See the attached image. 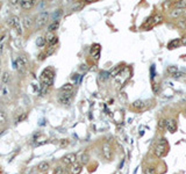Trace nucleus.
<instances>
[{
    "label": "nucleus",
    "mask_w": 186,
    "mask_h": 174,
    "mask_svg": "<svg viewBox=\"0 0 186 174\" xmlns=\"http://www.w3.org/2000/svg\"><path fill=\"white\" fill-rule=\"evenodd\" d=\"M50 168V164L48 163V161H41L40 164H38V166H37V170L40 171V172H45V171H48Z\"/></svg>",
    "instance_id": "f3484780"
},
{
    "label": "nucleus",
    "mask_w": 186,
    "mask_h": 174,
    "mask_svg": "<svg viewBox=\"0 0 186 174\" xmlns=\"http://www.w3.org/2000/svg\"><path fill=\"white\" fill-rule=\"evenodd\" d=\"M7 122V114L3 110H0V123H6Z\"/></svg>",
    "instance_id": "c85d7f7f"
},
{
    "label": "nucleus",
    "mask_w": 186,
    "mask_h": 174,
    "mask_svg": "<svg viewBox=\"0 0 186 174\" xmlns=\"http://www.w3.org/2000/svg\"><path fill=\"white\" fill-rule=\"evenodd\" d=\"M163 21V16L161 14H156L155 16H152V22H151V26L150 27H154V26H157L159 23H162Z\"/></svg>",
    "instance_id": "a211bd4d"
},
{
    "label": "nucleus",
    "mask_w": 186,
    "mask_h": 174,
    "mask_svg": "<svg viewBox=\"0 0 186 174\" xmlns=\"http://www.w3.org/2000/svg\"><path fill=\"white\" fill-rule=\"evenodd\" d=\"M5 38H6V36L1 37V40H0V55H1V54H2V51H3V47H5L3 41H5Z\"/></svg>",
    "instance_id": "2f4dec72"
},
{
    "label": "nucleus",
    "mask_w": 186,
    "mask_h": 174,
    "mask_svg": "<svg viewBox=\"0 0 186 174\" xmlns=\"http://www.w3.org/2000/svg\"><path fill=\"white\" fill-rule=\"evenodd\" d=\"M152 89H154V90H155V92L157 93V92H158V87H157V85H154V87H152Z\"/></svg>",
    "instance_id": "e433bc0d"
},
{
    "label": "nucleus",
    "mask_w": 186,
    "mask_h": 174,
    "mask_svg": "<svg viewBox=\"0 0 186 174\" xmlns=\"http://www.w3.org/2000/svg\"><path fill=\"white\" fill-rule=\"evenodd\" d=\"M182 45V41H180V38H175V40H172L171 42H169V44H168V49H170V50H172V49H177V48H179Z\"/></svg>",
    "instance_id": "9b49d317"
},
{
    "label": "nucleus",
    "mask_w": 186,
    "mask_h": 174,
    "mask_svg": "<svg viewBox=\"0 0 186 174\" xmlns=\"http://www.w3.org/2000/svg\"><path fill=\"white\" fill-rule=\"evenodd\" d=\"M54 76H55V73H54L52 69H45L41 74V81L43 83V85L50 86V84L54 80Z\"/></svg>",
    "instance_id": "7ed1b4c3"
},
{
    "label": "nucleus",
    "mask_w": 186,
    "mask_h": 174,
    "mask_svg": "<svg viewBox=\"0 0 186 174\" xmlns=\"http://www.w3.org/2000/svg\"><path fill=\"white\" fill-rule=\"evenodd\" d=\"M19 3H20V6L23 9H30L31 7H34V5L36 3V1L35 0H21Z\"/></svg>",
    "instance_id": "1a4fd4ad"
},
{
    "label": "nucleus",
    "mask_w": 186,
    "mask_h": 174,
    "mask_svg": "<svg viewBox=\"0 0 186 174\" xmlns=\"http://www.w3.org/2000/svg\"><path fill=\"white\" fill-rule=\"evenodd\" d=\"M59 28V22L58 21H54V22H51L50 24H49V27H48V33H54L55 30H57Z\"/></svg>",
    "instance_id": "6ab92c4d"
},
{
    "label": "nucleus",
    "mask_w": 186,
    "mask_h": 174,
    "mask_svg": "<svg viewBox=\"0 0 186 174\" xmlns=\"http://www.w3.org/2000/svg\"><path fill=\"white\" fill-rule=\"evenodd\" d=\"M166 127H168V120L161 118V120L158 121V128H159L161 130H164V129H166Z\"/></svg>",
    "instance_id": "b1692460"
},
{
    "label": "nucleus",
    "mask_w": 186,
    "mask_h": 174,
    "mask_svg": "<svg viewBox=\"0 0 186 174\" xmlns=\"http://www.w3.org/2000/svg\"><path fill=\"white\" fill-rule=\"evenodd\" d=\"M166 129L170 131V132H176V130H177V122H176V120H169L168 121V127H166Z\"/></svg>",
    "instance_id": "2eb2a0df"
},
{
    "label": "nucleus",
    "mask_w": 186,
    "mask_h": 174,
    "mask_svg": "<svg viewBox=\"0 0 186 174\" xmlns=\"http://www.w3.org/2000/svg\"><path fill=\"white\" fill-rule=\"evenodd\" d=\"M9 81H10V73L8 71H3L1 74V83L3 85H7Z\"/></svg>",
    "instance_id": "dca6fc26"
},
{
    "label": "nucleus",
    "mask_w": 186,
    "mask_h": 174,
    "mask_svg": "<svg viewBox=\"0 0 186 174\" xmlns=\"http://www.w3.org/2000/svg\"><path fill=\"white\" fill-rule=\"evenodd\" d=\"M48 20H49V12H42L36 16L35 24L36 27H42L48 22Z\"/></svg>",
    "instance_id": "20e7f679"
},
{
    "label": "nucleus",
    "mask_w": 186,
    "mask_h": 174,
    "mask_svg": "<svg viewBox=\"0 0 186 174\" xmlns=\"http://www.w3.org/2000/svg\"><path fill=\"white\" fill-rule=\"evenodd\" d=\"M0 5H1V3H0Z\"/></svg>",
    "instance_id": "ea45409f"
},
{
    "label": "nucleus",
    "mask_w": 186,
    "mask_h": 174,
    "mask_svg": "<svg viewBox=\"0 0 186 174\" xmlns=\"http://www.w3.org/2000/svg\"><path fill=\"white\" fill-rule=\"evenodd\" d=\"M166 150H168V144H166V141L164 138H162L155 146V150H154V153L157 158H162L163 156H165L166 153Z\"/></svg>",
    "instance_id": "f257e3e1"
},
{
    "label": "nucleus",
    "mask_w": 186,
    "mask_h": 174,
    "mask_svg": "<svg viewBox=\"0 0 186 174\" xmlns=\"http://www.w3.org/2000/svg\"><path fill=\"white\" fill-rule=\"evenodd\" d=\"M168 72H169L172 77H180V76H182V73L179 72L178 68H177V66H175V65H170V66H168Z\"/></svg>",
    "instance_id": "f8f14e48"
},
{
    "label": "nucleus",
    "mask_w": 186,
    "mask_h": 174,
    "mask_svg": "<svg viewBox=\"0 0 186 174\" xmlns=\"http://www.w3.org/2000/svg\"><path fill=\"white\" fill-rule=\"evenodd\" d=\"M108 77H109V73H108V72H102V73H101L100 79H101V80H106Z\"/></svg>",
    "instance_id": "f704fd0d"
},
{
    "label": "nucleus",
    "mask_w": 186,
    "mask_h": 174,
    "mask_svg": "<svg viewBox=\"0 0 186 174\" xmlns=\"http://www.w3.org/2000/svg\"><path fill=\"white\" fill-rule=\"evenodd\" d=\"M79 164L80 165H86L87 163H89V160H90V156L87 155V153H83L80 157H79Z\"/></svg>",
    "instance_id": "412c9836"
},
{
    "label": "nucleus",
    "mask_w": 186,
    "mask_h": 174,
    "mask_svg": "<svg viewBox=\"0 0 186 174\" xmlns=\"http://www.w3.org/2000/svg\"><path fill=\"white\" fill-rule=\"evenodd\" d=\"M61 90L63 93H70V92L73 90V85L72 84H65V85H63L61 87Z\"/></svg>",
    "instance_id": "4be33fe9"
},
{
    "label": "nucleus",
    "mask_w": 186,
    "mask_h": 174,
    "mask_svg": "<svg viewBox=\"0 0 186 174\" xmlns=\"http://www.w3.org/2000/svg\"><path fill=\"white\" fill-rule=\"evenodd\" d=\"M10 3H12V5H16L17 1H16V0H13V1H10Z\"/></svg>",
    "instance_id": "4c0bfd02"
},
{
    "label": "nucleus",
    "mask_w": 186,
    "mask_h": 174,
    "mask_svg": "<svg viewBox=\"0 0 186 174\" xmlns=\"http://www.w3.org/2000/svg\"><path fill=\"white\" fill-rule=\"evenodd\" d=\"M175 8L185 9L186 8V1H177V2H175Z\"/></svg>",
    "instance_id": "cd10ccee"
},
{
    "label": "nucleus",
    "mask_w": 186,
    "mask_h": 174,
    "mask_svg": "<svg viewBox=\"0 0 186 174\" xmlns=\"http://www.w3.org/2000/svg\"><path fill=\"white\" fill-rule=\"evenodd\" d=\"M57 16H58V19L62 16V9H57V10L55 12V14H54V20H55V21H57Z\"/></svg>",
    "instance_id": "7c9ffc66"
},
{
    "label": "nucleus",
    "mask_w": 186,
    "mask_h": 174,
    "mask_svg": "<svg viewBox=\"0 0 186 174\" xmlns=\"http://www.w3.org/2000/svg\"><path fill=\"white\" fill-rule=\"evenodd\" d=\"M45 42H48L49 44H56L58 42V37L54 34V33H48L47 36H45Z\"/></svg>",
    "instance_id": "9d476101"
},
{
    "label": "nucleus",
    "mask_w": 186,
    "mask_h": 174,
    "mask_svg": "<svg viewBox=\"0 0 186 174\" xmlns=\"http://www.w3.org/2000/svg\"><path fill=\"white\" fill-rule=\"evenodd\" d=\"M144 174H156V170L152 166H148L144 168Z\"/></svg>",
    "instance_id": "c756f323"
},
{
    "label": "nucleus",
    "mask_w": 186,
    "mask_h": 174,
    "mask_svg": "<svg viewBox=\"0 0 186 174\" xmlns=\"http://www.w3.org/2000/svg\"><path fill=\"white\" fill-rule=\"evenodd\" d=\"M62 163L65 164V165H69V166L73 165L75 163H77V155L73 153V152L65 155V156L62 158Z\"/></svg>",
    "instance_id": "423d86ee"
},
{
    "label": "nucleus",
    "mask_w": 186,
    "mask_h": 174,
    "mask_svg": "<svg viewBox=\"0 0 186 174\" xmlns=\"http://www.w3.org/2000/svg\"><path fill=\"white\" fill-rule=\"evenodd\" d=\"M83 170V165H80L79 163H75L73 165H71L70 167V172L71 174H79Z\"/></svg>",
    "instance_id": "ddd939ff"
},
{
    "label": "nucleus",
    "mask_w": 186,
    "mask_h": 174,
    "mask_svg": "<svg viewBox=\"0 0 186 174\" xmlns=\"http://www.w3.org/2000/svg\"><path fill=\"white\" fill-rule=\"evenodd\" d=\"M8 23H9V26H10L13 29H15V31H16L19 35H22L23 30H22V27H21V20H20L19 16L12 15V16L9 17V20H8Z\"/></svg>",
    "instance_id": "f03ea898"
},
{
    "label": "nucleus",
    "mask_w": 186,
    "mask_h": 174,
    "mask_svg": "<svg viewBox=\"0 0 186 174\" xmlns=\"http://www.w3.org/2000/svg\"><path fill=\"white\" fill-rule=\"evenodd\" d=\"M28 66V59L24 57V56H20L17 59H16V69L20 73H23L26 71Z\"/></svg>",
    "instance_id": "39448f33"
},
{
    "label": "nucleus",
    "mask_w": 186,
    "mask_h": 174,
    "mask_svg": "<svg viewBox=\"0 0 186 174\" xmlns=\"http://www.w3.org/2000/svg\"><path fill=\"white\" fill-rule=\"evenodd\" d=\"M133 107L135 109H143L145 107V102L143 100H136L133 102Z\"/></svg>",
    "instance_id": "aec40b11"
},
{
    "label": "nucleus",
    "mask_w": 186,
    "mask_h": 174,
    "mask_svg": "<svg viewBox=\"0 0 186 174\" xmlns=\"http://www.w3.org/2000/svg\"><path fill=\"white\" fill-rule=\"evenodd\" d=\"M1 107H2V102L0 101V108H1ZM0 110H1V109H0Z\"/></svg>",
    "instance_id": "58836bf2"
},
{
    "label": "nucleus",
    "mask_w": 186,
    "mask_h": 174,
    "mask_svg": "<svg viewBox=\"0 0 186 174\" xmlns=\"http://www.w3.org/2000/svg\"><path fill=\"white\" fill-rule=\"evenodd\" d=\"M102 155H103V158L107 159V160L113 159V150H112V146L108 143H105L102 145Z\"/></svg>",
    "instance_id": "6e6552de"
},
{
    "label": "nucleus",
    "mask_w": 186,
    "mask_h": 174,
    "mask_svg": "<svg viewBox=\"0 0 186 174\" xmlns=\"http://www.w3.org/2000/svg\"><path fill=\"white\" fill-rule=\"evenodd\" d=\"M71 101H72V92H70V93H62L58 96V102L61 104L68 106V104L71 103Z\"/></svg>",
    "instance_id": "0eeeda50"
},
{
    "label": "nucleus",
    "mask_w": 186,
    "mask_h": 174,
    "mask_svg": "<svg viewBox=\"0 0 186 174\" xmlns=\"http://www.w3.org/2000/svg\"><path fill=\"white\" fill-rule=\"evenodd\" d=\"M27 117V114L26 113H22V115H20L17 118H16V123H19V122H21V121H23L24 118Z\"/></svg>",
    "instance_id": "72a5a7b5"
},
{
    "label": "nucleus",
    "mask_w": 186,
    "mask_h": 174,
    "mask_svg": "<svg viewBox=\"0 0 186 174\" xmlns=\"http://www.w3.org/2000/svg\"><path fill=\"white\" fill-rule=\"evenodd\" d=\"M184 13H185V9H180V8H175V9H172V10L170 12V16H171V17H175V19H177V17L182 16V15H183Z\"/></svg>",
    "instance_id": "4468645a"
},
{
    "label": "nucleus",
    "mask_w": 186,
    "mask_h": 174,
    "mask_svg": "<svg viewBox=\"0 0 186 174\" xmlns=\"http://www.w3.org/2000/svg\"><path fill=\"white\" fill-rule=\"evenodd\" d=\"M177 26L180 29H186V19H179L177 21Z\"/></svg>",
    "instance_id": "bb28decb"
},
{
    "label": "nucleus",
    "mask_w": 186,
    "mask_h": 174,
    "mask_svg": "<svg viewBox=\"0 0 186 174\" xmlns=\"http://www.w3.org/2000/svg\"><path fill=\"white\" fill-rule=\"evenodd\" d=\"M69 144H70V141H69V139H66V138H63V139H61V141H59L58 146H59L61 149H65V148H68V146H69Z\"/></svg>",
    "instance_id": "393cba45"
},
{
    "label": "nucleus",
    "mask_w": 186,
    "mask_h": 174,
    "mask_svg": "<svg viewBox=\"0 0 186 174\" xmlns=\"http://www.w3.org/2000/svg\"><path fill=\"white\" fill-rule=\"evenodd\" d=\"M180 41H182V44H183V45H186V35H184V36L182 37Z\"/></svg>",
    "instance_id": "c9c22d12"
},
{
    "label": "nucleus",
    "mask_w": 186,
    "mask_h": 174,
    "mask_svg": "<svg viewBox=\"0 0 186 174\" xmlns=\"http://www.w3.org/2000/svg\"><path fill=\"white\" fill-rule=\"evenodd\" d=\"M23 23H24V27L28 29V28H30V27L33 26V19L29 17V16H26V17L23 19Z\"/></svg>",
    "instance_id": "5701e85b"
},
{
    "label": "nucleus",
    "mask_w": 186,
    "mask_h": 174,
    "mask_svg": "<svg viewBox=\"0 0 186 174\" xmlns=\"http://www.w3.org/2000/svg\"><path fill=\"white\" fill-rule=\"evenodd\" d=\"M44 44H45V37L40 36V37H37V38H36V45H37V47L42 48Z\"/></svg>",
    "instance_id": "a878e982"
},
{
    "label": "nucleus",
    "mask_w": 186,
    "mask_h": 174,
    "mask_svg": "<svg viewBox=\"0 0 186 174\" xmlns=\"http://www.w3.org/2000/svg\"><path fill=\"white\" fill-rule=\"evenodd\" d=\"M52 174H64V170H63L62 167L58 166V167L55 168V171H54V173Z\"/></svg>",
    "instance_id": "473e14b6"
}]
</instances>
